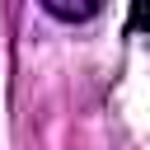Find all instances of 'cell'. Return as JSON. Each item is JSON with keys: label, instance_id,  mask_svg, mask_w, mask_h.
I'll return each mask as SVG.
<instances>
[{"label": "cell", "instance_id": "6da1fadb", "mask_svg": "<svg viewBox=\"0 0 150 150\" xmlns=\"http://www.w3.org/2000/svg\"><path fill=\"white\" fill-rule=\"evenodd\" d=\"M52 19H61V23H89L98 9H103V0H38Z\"/></svg>", "mask_w": 150, "mask_h": 150}, {"label": "cell", "instance_id": "7a4b0ae2", "mask_svg": "<svg viewBox=\"0 0 150 150\" xmlns=\"http://www.w3.org/2000/svg\"><path fill=\"white\" fill-rule=\"evenodd\" d=\"M127 28H131V33L150 28V0H131V19H127Z\"/></svg>", "mask_w": 150, "mask_h": 150}]
</instances>
